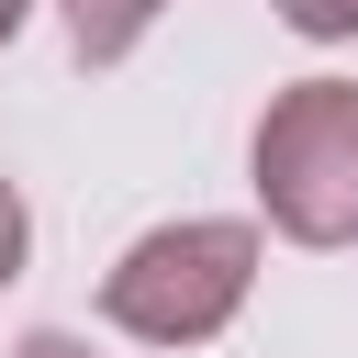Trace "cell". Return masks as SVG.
<instances>
[{"instance_id":"6da1fadb","label":"cell","mask_w":358,"mask_h":358,"mask_svg":"<svg viewBox=\"0 0 358 358\" xmlns=\"http://www.w3.org/2000/svg\"><path fill=\"white\" fill-rule=\"evenodd\" d=\"M257 268H268L257 213H179V224H145V235L101 268V324L134 336V347H168V358H179V347H213V336L246 313Z\"/></svg>"},{"instance_id":"7a4b0ae2","label":"cell","mask_w":358,"mask_h":358,"mask_svg":"<svg viewBox=\"0 0 358 358\" xmlns=\"http://www.w3.org/2000/svg\"><path fill=\"white\" fill-rule=\"evenodd\" d=\"M257 224L291 246H358V78H291L268 90L246 134Z\"/></svg>"},{"instance_id":"3957f363","label":"cell","mask_w":358,"mask_h":358,"mask_svg":"<svg viewBox=\"0 0 358 358\" xmlns=\"http://www.w3.org/2000/svg\"><path fill=\"white\" fill-rule=\"evenodd\" d=\"M157 11H168V0H67V56H78V67H123V56L157 34Z\"/></svg>"},{"instance_id":"277c9868","label":"cell","mask_w":358,"mask_h":358,"mask_svg":"<svg viewBox=\"0 0 358 358\" xmlns=\"http://www.w3.org/2000/svg\"><path fill=\"white\" fill-rule=\"evenodd\" d=\"M268 11H280L302 45H347V34H358V0H268Z\"/></svg>"},{"instance_id":"5b68a950","label":"cell","mask_w":358,"mask_h":358,"mask_svg":"<svg viewBox=\"0 0 358 358\" xmlns=\"http://www.w3.org/2000/svg\"><path fill=\"white\" fill-rule=\"evenodd\" d=\"M22 257H34V213H22V190L0 179V291L22 280Z\"/></svg>"},{"instance_id":"8992f818","label":"cell","mask_w":358,"mask_h":358,"mask_svg":"<svg viewBox=\"0 0 358 358\" xmlns=\"http://www.w3.org/2000/svg\"><path fill=\"white\" fill-rule=\"evenodd\" d=\"M0 358H101V347H90V336H67V324H34V336H11Z\"/></svg>"},{"instance_id":"52a82bcc","label":"cell","mask_w":358,"mask_h":358,"mask_svg":"<svg viewBox=\"0 0 358 358\" xmlns=\"http://www.w3.org/2000/svg\"><path fill=\"white\" fill-rule=\"evenodd\" d=\"M22 22H34V0H0V45H11V34H22Z\"/></svg>"}]
</instances>
